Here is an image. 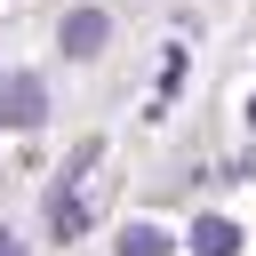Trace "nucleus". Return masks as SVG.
<instances>
[{
  "label": "nucleus",
  "mask_w": 256,
  "mask_h": 256,
  "mask_svg": "<svg viewBox=\"0 0 256 256\" xmlns=\"http://www.w3.org/2000/svg\"><path fill=\"white\" fill-rule=\"evenodd\" d=\"M120 256H168V232L160 224H128L120 232Z\"/></svg>",
  "instance_id": "obj_5"
},
{
  "label": "nucleus",
  "mask_w": 256,
  "mask_h": 256,
  "mask_svg": "<svg viewBox=\"0 0 256 256\" xmlns=\"http://www.w3.org/2000/svg\"><path fill=\"white\" fill-rule=\"evenodd\" d=\"M104 32H112V24H104L96 8H80V16H64V56H96V48H104Z\"/></svg>",
  "instance_id": "obj_2"
},
{
  "label": "nucleus",
  "mask_w": 256,
  "mask_h": 256,
  "mask_svg": "<svg viewBox=\"0 0 256 256\" xmlns=\"http://www.w3.org/2000/svg\"><path fill=\"white\" fill-rule=\"evenodd\" d=\"M48 232H56V240H72V232H88V200H72V192H56V200H48Z\"/></svg>",
  "instance_id": "obj_4"
},
{
  "label": "nucleus",
  "mask_w": 256,
  "mask_h": 256,
  "mask_svg": "<svg viewBox=\"0 0 256 256\" xmlns=\"http://www.w3.org/2000/svg\"><path fill=\"white\" fill-rule=\"evenodd\" d=\"M248 128H256V104H248Z\"/></svg>",
  "instance_id": "obj_7"
},
{
  "label": "nucleus",
  "mask_w": 256,
  "mask_h": 256,
  "mask_svg": "<svg viewBox=\"0 0 256 256\" xmlns=\"http://www.w3.org/2000/svg\"><path fill=\"white\" fill-rule=\"evenodd\" d=\"M0 256H24V248H16V232H0Z\"/></svg>",
  "instance_id": "obj_6"
},
{
  "label": "nucleus",
  "mask_w": 256,
  "mask_h": 256,
  "mask_svg": "<svg viewBox=\"0 0 256 256\" xmlns=\"http://www.w3.org/2000/svg\"><path fill=\"white\" fill-rule=\"evenodd\" d=\"M192 256H240V224L200 216V224H192Z\"/></svg>",
  "instance_id": "obj_3"
},
{
  "label": "nucleus",
  "mask_w": 256,
  "mask_h": 256,
  "mask_svg": "<svg viewBox=\"0 0 256 256\" xmlns=\"http://www.w3.org/2000/svg\"><path fill=\"white\" fill-rule=\"evenodd\" d=\"M40 112H48V88H40L32 72H16V80L0 88V128H40Z\"/></svg>",
  "instance_id": "obj_1"
}]
</instances>
